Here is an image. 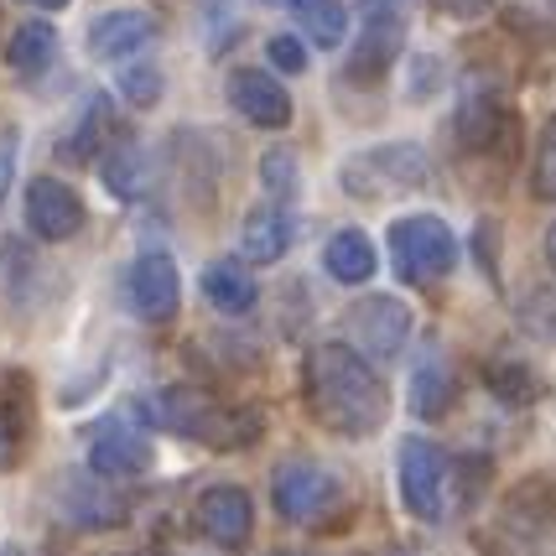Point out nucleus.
I'll list each match as a JSON object with an SVG mask.
<instances>
[{"instance_id":"6e6552de","label":"nucleus","mask_w":556,"mask_h":556,"mask_svg":"<svg viewBox=\"0 0 556 556\" xmlns=\"http://www.w3.org/2000/svg\"><path fill=\"white\" fill-rule=\"evenodd\" d=\"M343 328H349V343L364 359H395L412 339V307L401 296H364L349 307Z\"/></svg>"},{"instance_id":"72a5a7b5","label":"nucleus","mask_w":556,"mask_h":556,"mask_svg":"<svg viewBox=\"0 0 556 556\" xmlns=\"http://www.w3.org/2000/svg\"><path fill=\"white\" fill-rule=\"evenodd\" d=\"M22 5H37V11H63L68 0H22Z\"/></svg>"},{"instance_id":"2eb2a0df","label":"nucleus","mask_w":556,"mask_h":556,"mask_svg":"<svg viewBox=\"0 0 556 556\" xmlns=\"http://www.w3.org/2000/svg\"><path fill=\"white\" fill-rule=\"evenodd\" d=\"M494 546L500 556H556V509L535 505V500H509Z\"/></svg>"},{"instance_id":"2f4dec72","label":"nucleus","mask_w":556,"mask_h":556,"mask_svg":"<svg viewBox=\"0 0 556 556\" xmlns=\"http://www.w3.org/2000/svg\"><path fill=\"white\" fill-rule=\"evenodd\" d=\"M494 0H437V11L442 16H453V22H479Z\"/></svg>"},{"instance_id":"b1692460","label":"nucleus","mask_w":556,"mask_h":556,"mask_svg":"<svg viewBox=\"0 0 556 556\" xmlns=\"http://www.w3.org/2000/svg\"><path fill=\"white\" fill-rule=\"evenodd\" d=\"M291 11H296L302 31L313 37L317 48H339L343 31H349V11H343V0H291Z\"/></svg>"},{"instance_id":"f257e3e1","label":"nucleus","mask_w":556,"mask_h":556,"mask_svg":"<svg viewBox=\"0 0 556 556\" xmlns=\"http://www.w3.org/2000/svg\"><path fill=\"white\" fill-rule=\"evenodd\" d=\"M302 401L323 432L364 442L386 427L390 390L354 343H313L302 359Z\"/></svg>"},{"instance_id":"c85d7f7f","label":"nucleus","mask_w":556,"mask_h":556,"mask_svg":"<svg viewBox=\"0 0 556 556\" xmlns=\"http://www.w3.org/2000/svg\"><path fill=\"white\" fill-rule=\"evenodd\" d=\"M121 94H125V104H136V110H151V104L162 99V73H156V68H125Z\"/></svg>"},{"instance_id":"9d476101","label":"nucleus","mask_w":556,"mask_h":556,"mask_svg":"<svg viewBox=\"0 0 556 556\" xmlns=\"http://www.w3.org/2000/svg\"><path fill=\"white\" fill-rule=\"evenodd\" d=\"M125 291H130V307L146 323H167L177 317V302H182V276H177V261L167 250H146L136 255V266L125 276Z\"/></svg>"},{"instance_id":"4468645a","label":"nucleus","mask_w":556,"mask_h":556,"mask_svg":"<svg viewBox=\"0 0 556 556\" xmlns=\"http://www.w3.org/2000/svg\"><path fill=\"white\" fill-rule=\"evenodd\" d=\"M156 42V16L141 11V5H125V11H104L94 26H89V52L99 63H125Z\"/></svg>"},{"instance_id":"cd10ccee","label":"nucleus","mask_w":556,"mask_h":556,"mask_svg":"<svg viewBox=\"0 0 556 556\" xmlns=\"http://www.w3.org/2000/svg\"><path fill=\"white\" fill-rule=\"evenodd\" d=\"M531 193L541 203H556V115L541 125V141H535V162H531Z\"/></svg>"},{"instance_id":"9b49d317","label":"nucleus","mask_w":556,"mask_h":556,"mask_svg":"<svg viewBox=\"0 0 556 556\" xmlns=\"http://www.w3.org/2000/svg\"><path fill=\"white\" fill-rule=\"evenodd\" d=\"M26 229L48 244L73 240L84 229V198L73 193L63 177H31V188H26Z\"/></svg>"},{"instance_id":"f704fd0d","label":"nucleus","mask_w":556,"mask_h":556,"mask_svg":"<svg viewBox=\"0 0 556 556\" xmlns=\"http://www.w3.org/2000/svg\"><path fill=\"white\" fill-rule=\"evenodd\" d=\"M520 5H531V11H552L556 16V0H520Z\"/></svg>"},{"instance_id":"aec40b11","label":"nucleus","mask_w":556,"mask_h":556,"mask_svg":"<svg viewBox=\"0 0 556 556\" xmlns=\"http://www.w3.org/2000/svg\"><path fill=\"white\" fill-rule=\"evenodd\" d=\"M203 296L214 302L218 313L240 317L261 302V287H255V276H250L244 261H214V266L203 270Z\"/></svg>"},{"instance_id":"4be33fe9","label":"nucleus","mask_w":556,"mask_h":556,"mask_svg":"<svg viewBox=\"0 0 556 556\" xmlns=\"http://www.w3.org/2000/svg\"><path fill=\"white\" fill-rule=\"evenodd\" d=\"M151 177H156V167H151L146 146L115 141L110 151H104V188H110L115 198H141L146 188H151Z\"/></svg>"},{"instance_id":"1a4fd4ad","label":"nucleus","mask_w":556,"mask_h":556,"mask_svg":"<svg viewBox=\"0 0 556 556\" xmlns=\"http://www.w3.org/2000/svg\"><path fill=\"white\" fill-rule=\"evenodd\" d=\"M193 520H198V531L208 535L214 546H224V552H244L250 535H255V505H250V494L240 484L203 489L193 505Z\"/></svg>"},{"instance_id":"0eeeda50","label":"nucleus","mask_w":556,"mask_h":556,"mask_svg":"<svg viewBox=\"0 0 556 556\" xmlns=\"http://www.w3.org/2000/svg\"><path fill=\"white\" fill-rule=\"evenodd\" d=\"M395 479H401V505L412 520L437 526L447 515V479H453V463L437 447L432 437H406L401 453H395Z\"/></svg>"},{"instance_id":"412c9836","label":"nucleus","mask_w":556,"mask_h":556,"mask_svg":"<svg viewBox=\"0 0 556 556\" xmlns=\"http://www.w3.org/2000/svg\"><path fill=\"white\" fill-rule=\"evenodd\" d=\"M63 515H68L73 526H121L125 500H115V494H104L99 484L68 473V479H63Z\"/></svg>"},{"instance_id":"7c9ffc66","label":"nucleus","mask_w":556,"mask_h":556,"mask_svg":"<svg viewBox=\"0 0 556 556\" xmlns=\"http://www.w3.org/2000/svg\"><path fill=\"white\" fill-rule=\"evenodd\" d=\"M16 151H22V136L16 130H0V203H5L11 177H16Z\"/></svg>"},{"instance_id":"dca6fc26","label":"nucleus","mask_w":556,"mask_h":556,"mask_svg":"<svg viewBox=\"0 0 556 556\" xmlns=\"http://www.w3.org/2000/svg\"><path fill=\"white\" fill-rule=\"evenodd\" d=\"M458 146L463 151H489V146L500 141V130L509 125L505 104H500V94L489 89V84H468L463 89V104H458Z\"/></svg>"},{"instance_id":"ddd939ff","label":"nucleus","mask_w":556,"mask_h":556,"mask_svg":"<svg viewBox=\"0 0 556 556\" xmlns=\"http://www.w3.org/2000/svg\"><path fill=\"white\" fill-rule=\"evenodd\" d=\"M151 463H156L151 437H141L125 421H104L89 442V468L99 479H141V473H151Z\"/></svg>"},{"instance_id":"f8f14e48","label":"nucleus","mask_w":556,"mask_h":556,"mask_svg":"<svg viewBox=\"0 0 556 556\" xmlns=\"http://www.w3.org/2000/svg\"><path fill=\"white\" fill-rule=\"evenodd\" d=\"M224 94H229V110L240 121H250L255 130H287L291 125V94H287V84H276V73L235 68Z\"/></svg>"},{"instance_id":"a878e982","label":"nucleus","mask_w":556,"mask_h":556,"mask_svg":"<svg viewBox=\"0 0 556 556\" xmlns=\"http://www.w3.org/2000/svg\"><path fill=\"white\" fill-rule=\"evenodd\" d=\"M261 182H266V193L276 198V203L296 198V188H302V167H296V151H287V146L266 151V156H261Z\"/></svg>"},{"instance_id":"393cba45","label":"nucleus","mask_w":556,"mask_h":556,"mask_svg":"<svg viewBox=\"0 0 556 556\" xmlns=\"http://www.w3.org/2000/svg\"><path fill=\"white\" fill-rule=\"evenodd\" d=\"M104 136H110V99H89V121L73 125V136L63 141V156L68 162H89Z\"/></svg>"},{"instance_id":"bb28decb","label":"nucleus","mask_w":556,"mask_h":556,"mask_svg":"<svg viewBox=\"0 0 556 556\" xmlns=\"http://www.w3.org/2000/svg\"><path fill=\"white\" fill-rule=\"evenodd\" d=\"M489 386H494V395H505L509 406H526V401L541 395V380H535L526 364H515V359L489 364Z\"/></svg>"},{"instance_id":"5701e85b","label":"nucleus","mask_w":556,"mask_h":556,"mask_svg":"<svg viewBox=\"0 0 556 556\" xmlns=\"http://www.w3.org/2000/svg\"><path fill=\"white\" fill-rule=\"evenodd\" d=\"M52 58H58V31H52L48 22L16 26V37H11V48H5V63L22 73V78H37Z\"/></svg>"},{"instance_id":"c756f323","label":"nucleus","mask_w":556,"mask_h":556,"mask_svg":"<svg viewBox=\"0 0 556 556\" xmlns=\"http://www.w3.org/2000/svg\"><path fill=\"white\" fill-rule=\"evenodd\" d=\"M266 58H270V68L302 73L307 68V42H302V37H291V31H281V37H270L266 42Z\"/></svg>"},{"instance_id":"39448f33","label":"nucleus","mask_w":556,"mask_h":556,"mask_svg":"<svg viewBox=\"0 0 556 556\" xmlns=\"http://www.w3.org/2000/svg\"><path fill=\"white\" fill-rule=\"evenodd\" d=\"M406 22H412V0H364L359 5V37L349 48V63H343V78L349 84H380L390 73V63L406 48Z\"/></svg>"},{"instance_id":"a211bd4d","label":"nucleus","mask_w":556,"mask_h":556,"mask_svg":"<svg viewBox=\"0 0 556 556\" xmlns=\"http://www.w3.org/2000/svg\"><path fill=\"white\" fill-rule=\"evenodd\" d=\"M453 395H458V375H453V364L442 359V354H421L412 375V412L421 421H437V416L453 412Z\"/></svg>"},{"instance_id":"473e14b6","label":"nucleus","mask_w":556,"mask_h":556,"mask_svg":"<svg viewBox=\"0 0 556 556\" xmlns=\"http://www.w3.org/2000/svg\"><path fill=\"white\" fill-rule=\"evenodd\" d=\"M546 266L556 270V224H552V229H546Z\"/></svg>"},{"instance_id":"423d86ee","label":"nucleus","mask_w":556,"mask_h":556,"mask_svg":"<svg viewBox=\"0 0 556 556\" xmlns=\"http://www.w3.org/2000/svg\"><path fill=\"white\" fill-rule=\"evenodd\" d=\"M270 500H276V515L291 526H323L333 509H343V484L323 463L287 458L270 473Z\"/></svg>"},{"instance_id":"20e7f679","label":"nucleus","mask_w":556,"mask_h":556,"mask_svg":"<svg viewBox=\"0 0 556 556\" xmlns=\"http://www.w3.org/2000/svg\"><path fill=\"white\" fill-rule=\"evenodd\" d=\"M339 177L354 198L375 203V198H395V193L427 188L432 162H427V151L416 141H386V146H369V151H354V156L343 162Z\"/></svg>"},{"instance_id":"6ab92c4d","label":"nucleus","mask_w":556,"mask_h":556,"mask_svg":"<svg viewBox=\"0 0 556 556\" xmlns=\"http://www.w3.org/2000/svg\"><path fill=\"white\" fill-rule=\"evenodd\" d=\"M323 266L343 287H364L375 276V266H380V255H375V240L364 229H339L333 240L323 244Z\"/></svg>"},{"instance_id":"f03ea898","label":"nucleus","mask_w":556,"mask_h":556,"mask_svg":"<svg viewBox=\"0 0 556 556\" xmlns=\"http://www.w3.org/2000/svg\"><path fill=\"white\" fill-rule=\"evenodd\" d=\"M141 412L167 427L172 437H188V442H203L214 453H240V447H255L261 432H266V416L250 412V406H224L218 395L198 386H167L151 390L141 401Z\"/></svg>"},{"instance_id":"7ed1b4c3","label":"nucleus","mask_w":556,"mask_h":556,"mask_svg":"<svg viewBox=\"0 0 556 556\" xmlns=\"http://www.w3.org/2000/svg\"><path fill=\"white\" fill-rule=\"evenodd\" d=\"M390 266L406 287H437L458 266V235L437 214H406L390 224Z\"/></svg>"},{"instance_id":"f3484780","label":"nucleus","mask_w":556,"mask_h":556,"mask_svg":"<svg viewBox=\"0 0 556 556\" xmlns=\"http://www.w3.org/2000/svg\"><path fill=\"white\" fill-rule=\"evenodd\" d=\"M291 235H296V224L281 203H266V208H255V214L244 218L240 229V255L250 266H276L281 255L291 250Z\"/></svg>"},{"instance_id":"c9c22d12","label":"nucleus","mask_w":556,"mask_h":556,"mask_svg":"<svg viewBox=\"0 0 556 556\" xmlns=\"http://www.w3.org/2000/svg\"><path fill=\"white\" fill-rule=\"evenodd\" d=\"M270 5H287V11H291V0H270Z\"/></svg>"}]
</instances>
